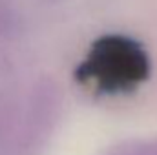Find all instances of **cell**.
Masks as SVG:
<instances>
[{
    "label": "cell",
    "instance_id": "6da1fadb",
    "mask_svg": "<svg viewBox=\"0 0 157 155\" xmlns=\"http://www.w3.org/2000/svg\"><path fill=\"white\" fill-rule=\"evenodd\" d=\"M148 73L144 51L124 37L101 39L80 66L78 77L104 91L130 89Z\"/></svg>",
    "mask_w": 157,
    "mask_h": 155
}]
</instances>
